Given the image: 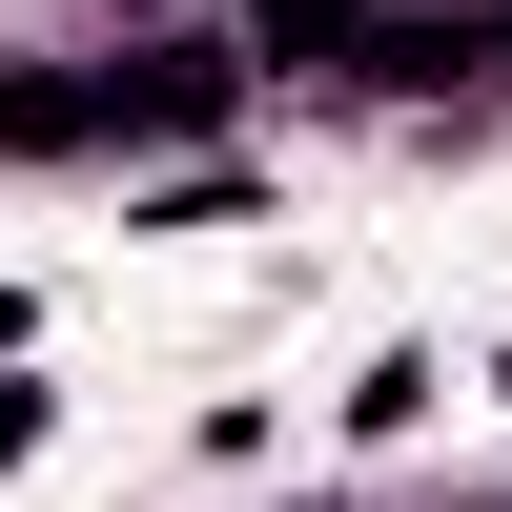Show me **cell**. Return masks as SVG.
I'll list each match as a JSON object with an SVG mask.
<instances>
[{"label": "cell", "mask_w": 512, "mask_h": 512, "mask_svg": "<svg viewBox=\"0 0 512 512\" xmlns=\"http://www.w3.org/2000/svg\"><path fill=\"white\" fill-rule=\"evenodd\" d=\"M41 431H62V390H21V369H0V472H21Z\"/></svg>", "instance_id": "6da1fadb"}]
</instances>
